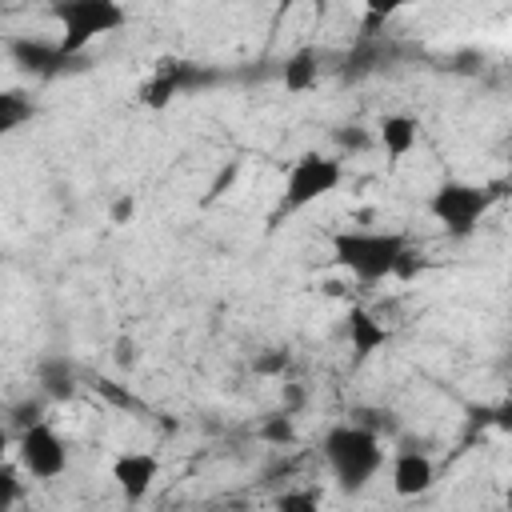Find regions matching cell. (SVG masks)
<instances>
[{"label":"cell","instance_id":"1","mask_svg":"<svg viewBox=\"0 0 512 512\" xmlns=\"http://www.w3.org/2000/svg\"><path fill=\"white\" fill-rule=\"evenodd\" d=\"M324 460L344 492H360L384 464V440L360 424H336L324 436Z\"/></svg>","mask_w":512,"mask_h":512},{"label":"cell","instance_id":"2","mask_svg":"<svg viewBox=\"0 0 512 512\" xmlns=\"http://www.w3.org/2000/svg\"><path fill=\"white\" fill-rule=\"evenodd\" d=\"M408 248V240L400 232H336L332 236V256L340 268H348L356 280L364 284H376V280H388L396 272V260L400 252Z\"/></svg>","mask_w":512,"mask_h":512},{"label":"cell","instance_id":"3","mask_svg":"<svg viewBox=\"0 0 512 512\" xmlns=\"http://www.w3.org/2000/svg\"><path fill=\"white\" fill-rule=\"evenodd\" d=\"M52 16H56L60 28H64L60 48H64V56H72V60H80L84 48H88L96 36L116 32V28L128 20V12H124L116 0H64V4L52 8Z\"/></svg>","mask_w":512,"mask_h":512},{"label":"cell","instance_id":"4","mask_svg":"<svg viewBox=\"0 0 512 512\" xmlns=\"http://www.w3.org/2000/svg\"><path fill=\"white\" fill-rule=\"evenodd\" d=\"M492 192L480 184H464V180H444L432 196H428V212L452 232V236H468L480 216L488 212Z\"/></svg>","mask_w":512,"mask_h":512},{"label":"cell","instance_id":"5","mask_svg":"<svg viewBox=\"0 0 512 512\" xmlns=\"http://www.w3.org/2000/svg\"><path fill=\"white\" fill-rule=\"evenodd\" d=\"M340 176H344L340 160L320 156V152H304V156L288 168V184H284V200H280V208H284V212H300V208H308L312 200L336 192Z\"/></svg>","mask_w":512,"mask_h":512},{"label":"cell","instance_id":"6","mask_svg":"<svg viewBox=\"0 0 512 512\" xmlns=\"http://www.w3.org/2000/svg\"><path fill=\"white\" fill-rule=\"evenodd\" d=\"M16 456H20L24 472L36 476V480H56L68 468V448H64V440L48 424H36V428L20 432Z\"/></svg>","mask_w":512,"mask_h":512},{"label":"cell","instance_id":"7","mask_svg":"<svg viewBox=\"0 0 512 512\" xmlns=\"http://www.w3.org/2000/svg\"><path fill=\"white\" fill-rule=\"evenodd\" d=\"M156 476H160V460H156L152 452H124V456H116V464H112V480H116V488H120V496H124L128 504L144 500Z\"/></svg>","mask_w":512,"mask_h":512},{"label":"cell","instance_id":"8","mask_svg":"<svg viewBox=\"0 0 512 512\" xmlns=\"http://www.w3.org/2000/svg\"><path fill=\"white\" fill-rule=\"evenodd\" d=\"M8 52H12V60H16L24 72H32V76H56L64 64H72V56H64L60 44L32 40V36H16V40L8 44Z\"/></svg>","mask_w":512,"mask_h":512},{"label":"cell","instance_id":"9","mask_svg":"<svg viewBox=\"0 0 512 512\" xmlns=\"http://www.w3.org/2000/svg\"><path fill=\"white\" fill-rule=\"evenodd\" d=\"M436 480V468L424 452H396L392 460V492L396 496H424Z\"/></svg>","mask_w":512,"mask_h":512},{"label":"cell","instance_id":"10","mask_svg":"<svg viewBox=\"0 0 512 512\" xmlns=\"http://www.w3.org/2000/svg\"><path fill=\"white\" fill-rule=\"evenodd\" d=\"M392 340V332L368 312V308H348V344L356 360H368L372 352H380Z\"/></svg>","mask_w":512,"mask_h":512},{"label":"cell","instance_id":"11","mask_svg":"<svg viewBox=\"0 0 512 512\" xmlns=\"http://www.w3.org/2000/svg\"><path fill=\"white\" fill-rule=\"evenodd\" d=\"M36 384L48 400H72L76 392V368L64 360V356H44L36 364Z\"/></svg>","mask_w":512,"mask_h":512},{"label":"cell","instance_id":"12","mask_svg":"<svg viewBox=\"0 0 512 512\" xmlns=\"http://www.w3.org/2000/svg\"><path fill=\"white\" fill-rule=\"evenodd\" d=\"M416 136H420V124H416V116L392 112V116H384V120H380V144H384V152H388L392 160L408 156V152L416 148Z\"/></svg>","mask_w":512,"mask_h":512},{"label":"cell","instance_id":"13","mask_svg":"<svg viewBox=\"0 0 512 512\" xmlns=\"http://www.w3.org/2000/svg\"><path fill=\"white\" fill-rule=\"evenodd\" d=\"M284 88L288 92H308L316 80H320V60H316V52L312 48H300V52H292L288 60H284Z\"/></svg>","mask_w":512,"mask_h":512},{"label":"cell","instance_id":"14","mask_svg":"<svg viewBox=\"0 0 512 512\" xmlns=\"http://www.w3.org/2000/svg\"><path fill=\"white\" fill-rule=\"evenodd\" d=\"M376 60H384V48H380L376 40H360V44L352 48V56H348L344 80H360V76H368V72L376 68Z\"/></svg>","mask_w":512,"mask_h":512},{"label":"cell","instance_id":"15","mask_svg":"<svg viewBox=\"0 0 512 512\" xmlns=\"http://www.w3.org/2000/svg\"><path fill=\"white\" fill-rule=\"evenodd\" d=\"M28 116H32V100H28L24 92H4V96H0V132L20 128Z\"/></svg>","mask_w":512,"mask_h":512},{"label":"cell","instance_id":"16","mask_svg":"<svg viewBox=\"0 0 512 512\" xmlns=\"http://www.w3.org/2000/svg\"><path fill=\"white\" fill-rule=\"evenodd\" d=\"M352 424L368 428V432L380 436V440H384V436H396V428H400L388 408H356V412H352Z\"/></svg>","mask_w":512,"mask_h":512},{"label":"cell","instance_id":"17","mask_svg":"<svg viewBox=\"0 0 512 512\" xmlns=\"http://www.w3.org/2000/svg\"><path fill=\"white\" fill-rule=\"evenodd\" d=\"M260 440L280 444V448L296 444V424H292V416H288V412H272V416H264V424H260Z\"/></svg>","mask_w":512,"mask_h":512},{"label":"cell","instance_id":"18","mask_svg":"<svg viewBox=\"0 0 512 512\" xmlns=\"http://www.w3.org/2000/svg\"><path fill=\"white\" fill-rule=\"evenodd\" d=\"M276 512H320V492L316 488H288L276 496Z\"/></svg>","mask_w":512,"mask_h":512},{"label":"cell","instance_id":"19","mask_svg":"<svg viewBox=\"0 0 512 512\" xmlns=\"http://www.w3.org/2000/svg\"><path fill=\"white\" fill-rule=\"evenodd\" d=\"M8 420H12V428H20V432H28V428L44 424V396H28V400L12 404Z\"/></svg>","mask_w":512,"mask_h":512},{"label":"cell","instance_id":"20","mask_svg":"<svg viewBox=\"0 0 512 512\" xmlns=\"http://www.w3.org/2000/svg\"><path fill=\"white\" fill-rule=\"evenodd\" d=\"M288 364H292L288 348H264V352H256L252 372L256 376H288Z\"/></svg>","mask_w":512,"mask_h":512},{"label":"cell","instance_id":"21","mask_svg":"<svg viewBox=\"0 0 512 512\" xmlns=\"http://www.w3.org/2000/svg\"><path fill=\"white\" fill-rule=\"evenodd\" d=\"M96 392H100L112 408H124V412H128V408H132V412H140V408H144L128 388H120V384H116V380H108V376H100V380H96Z\"/></svg>","mask_w":512,"mask_h":512},{"label":"cell","instance_id":"22","mask_svg":"<svg viewBox=\"0 0 512 512\" xmlns=\"http://www.w3.org/2000/svg\"><path fill=\"white\" fill-rule=\"evenodd\" d=\"M332 136H336V144H340V148H352V152H364V148L372 144L368 128H360V124H344V128H336Z\"/></svg>","mask_w":512,"mask_h":512},{"label":"cell","instance_id":"23","mask_svg":"<svg viewBox=\"0 0 512 512\" xmlns=\"http://www.w3.org/2000/svg\"><path fill=\"white\" fill-rule=\"evenodd\" d=\"M304 400H308L304 384H296V380H284V384H280V404H284L288 416H296V412L304 408Z\"/></svg>","mask_w":512,"mask_h":512},{"label":"cell","instance_id":"24","mask_svg":"<svg viewBox=\"0 0 512 512\" xmlns=\"http://www.w3.org/2000/svg\"><path fill=\"white\" fill-rule=\"evenodd\" d=\"M392 16V8H380V4H372L368 12H364V24H360V40H376V32L384 28V20Z\"/></svg>","mask_w":512,"mask_h":512},{"label":"cell","instance_id":"25","mask_svg":"<svg viewBox=\"0 0 512 512\" xmlns=\"http://www.w3.org/2000/svg\"><path fill=\"white\" fill-rule=\"evenodd\" d=\"M420 272H424V256L412 252V248H404L400 260H396V272H392V276H396V280H412V276H420Z\"/></svg>","mask_w":512,"mask_h":512},{"label":"cell","instance_id":"26","mask_svg":"<svg viewBox=\"0 0 512 512\" xmlns=\"http://www.w3.org/2000/svg\"><path fill=\"white\" fill-rule=\"evenodd\" d=\"M236 172H240V164L232 160L224 172H216V180H212V188H208V200H216V196H224L228 188H232V180H236Z\"/></svg>","mask_w":512,"mask_h":512},{"label":"cell","instance_id":"27","mask_svg":"<svg viewBox=\"0 0 512 512\" xmlns=\"http://www.w3.org/2000/svg\"><path fill=\"white\" fill-rule=\"evenodd\" d=\"M492 428H500V432H508V436H512V400L492 404Z\"/></svg>","mask_w":512,"mask_h":512},{"label":"cell","instance_id":"28","mask_svg":"<svg viewBox=\"0 0 512 512\" xmlns=\"http://www.w3.org/2000/svg\"><path fill=\"white\" fill-rule=\"evenodd\" d=\"M108 216H112V224H128V220L136 216V200H132V196H120V200L112 204V212H108Z\"/></svg>","mask_w":512,"mask_h":512},{"label":"cell","instance_id":"29","mask_svg":"<svg viewBox=\"0 0 512 512\" xmlns=\"http://www.w3.org/2000/svg\"><path fill=\"white\" fill-rule=\"evenodd\" d=\"M16 496H20V480H16V468H12V464H4V512L16 504Z\"/></svg>","mask_w":512,"mask_h":512},{"label":"cell","instance_id":"30","mask_svg":"<svg viewBox=\"0 0 512 512\" xmlns=\"http://www.w3.org/2000/svg\"><path fill=\"white\" fill-rule=\"evenodd\" d=\"M116 360H120L124 368H132V364H136V344H132V340H120V344H116Z\"/></svg>","mask_w":512,"mask_h":512},{"label":"cell","instance_id":"31","mask_svg":"<svg viewBox=\"0 0 512 512\" xmlns=\"http://www.w3.org/2000/svg\"><path fill=\"white\" fill-rule=\"evenodd\" d=\"M504 500H508V508H512V480H508V496H504Z\"/></svg>","mask_w":512,"mask_h":512},{"label":"cell","instance_id":"32","mask_svg":"<svg viewBox=\"0 0 512 512\" xmlns=\"http://www.w3.org/2000/svg\"><path fill=\"white\" fill-rule=\"evenodd\" d=\"M212 512H236V508H212Z\"/></svg>","mask_w":512,"mask_h":512}]
</instances>
